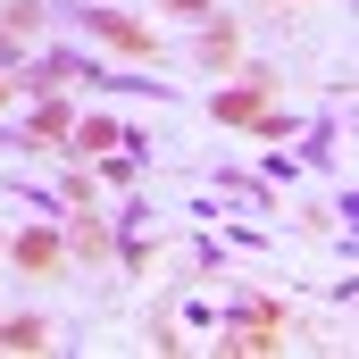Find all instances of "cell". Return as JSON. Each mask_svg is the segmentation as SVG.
Returning a JSON list of instances; mask_svg holds the SVG:
<instances>
[{"label": "cell", "instance_id": "1", "mask_svg": "<svg viewBox=\"0 0 359 359\" xmlns=\"http://www.w3.org/2000/svg\"><path fill=\"white\" fill-rule=\"evenodd\" d=\"M84 25L100 34V42H117L126 59H159V34H151V25H134V17H117V8H84Z\"/></svg>", "mask_w": 359, "mask_h": 359}, {"label": "cell", "instance_id": "2", "mask_svg": "<svg viewBox=\"0 0 359 359\" xmlns=\"http://www.w3.org/2000/svg\"><path fill=\"white\" fill-rule=\"evenodd\" d=\"M8 259H17L25 276H50V268H59V234H42V226H34V234H17V243H8Z\"/></svg>", "mask_w": 359, "mask_h": 359}, {"label": "cell", "instance_id": "3", "mask_svg": "<svg viewBox=\"0 0 359 359\" xmlns=\"http://www.w3.org/2000/svg\"><path fill=\"white\" fill-rule=\"evenodd\" d=\"M209 109H217V126H251V117L268 109V84H234V92H217Z\"/></svg>", "mask_w": 359, "mask_h": 359}, {"label": "cell", "instance_id": "4", "mask_svg": "<svg viewBox=\"0 0 359 359\" xmlns=\"http://www.w3.org/2000/svg\"><path fill=\"white\" fill-rule=\"evenodd\" d=\"M25 134H34V142H67V134H76V109H67V100H42V109L25 117Z\"/></svg>", "mask_w": 359, "mask_h": 359}, {"label": "cell", "instance_id": "5", "mask_svg": "<svg viewBox=\"0 0 359 359\" xmlns=\"http://www.w3.org/2000/svg\"><path fill=\"white\" fill-rule=\"evenodd\" d=\"M42 343H50L42 318H0V351H42Z\"/></svg>", "mask_w": 359, "mask_h": 359}, {"label": "cell", "instance_id": "6", "mask_svg": "<svg viewBox=\"0 0 359 359\" xmlns=\"http://www.w3.org/2000/svg\"><path fill=\"white\" fill-rule=\"evenodd\" d=\"M226 59H234V25H209L201 34V67H226Z\"/></svg>", "mask_w": 359, "mask_h": 359}, {"label": "cell", "instance_id": "7", "mask_svg": "<svg viewBox=\"0 0 359 359\" xmlns=\"http://www.w3.org/2000/svg\"><path fill=\"white\" fill-rule=\"evenodd\" d=\"M109 142H117V126H109V117H84V126H76V142H67V151H109Z\"/></svg>", "mask_w": 359, "mask_h": 359}, {"label": "cell", "instance_id": "8", "mask_svg": "<svg viewBox=\"0 0 359 359\" xmlns=\"http://www.w3.org/2000/svg\"><path fill=\"white\" fill-rule=\"evenodd\" d=\"M0 25H8V34H17V42H25V34H34V25H42V0H8V17H0Z\"/></svg>", "mask_w": 359, "mask_h": 359}, {"label": "cell", "instance_id": "9", "mask_svg": "<svg viewBox=\"0 0 359 359\" xmlns=\"http://www.w3.org/2000/svg\"><path fill=\"white\" fill-rule=\"evenodd\" d=\"M76 251H84V259H109V234H100L92 217H76Z\"/></svg>", "mask_w": 359, "mask_h": 359}, {"label": "cell", "instance_id": "10", "mask_svg": "<svg viewBox=\"0 0 359 359\" xmlns=\"http://www.w3.org/2000/svg\"><path fill=\"white\" fill-rule=\"evenodd\" d=\"M176 8H184V17H209V8H217V0H176Z\"/></svg>", "mask_w": 359, "mask_h": 359}, {"label": "cell", "instance_id": "11", "mask_svg": "<svg viewBox=\"0 0 359 359\" xmlns=\"http://www.w3.org/2000/svg\"><path fill=\"white\" fill-rule=\"evenodd\" d=\"M0 109H8V76H0Z\"/></svg>", "mask_w": 359, "mask_h": 359}]
</instances>
